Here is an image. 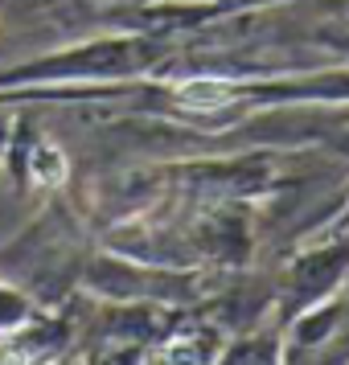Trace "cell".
I'll use <instances>...</instances> for the list:
<instances>
[{
	"mask_svg": "<svg viewBox=\"0 0 349 365\" xmlns=\"http://www.w3.org/2000/svg\"><path fill=\"white\" fill-rule=\"evenodd\" d=\"M181 99L185 103H193V107H218V103H226V86H218V83H185L181 86Z\"/></svg>",
	"mask_w": 349,
	"mask_h": 365,
	"instance_id": "cell-1",
	"label": "cell"
},
{
	"mask_svg": "<svg viewBox=\"0 0 349 365\" xmlns=\"http://www.w3.org/2000/svg\"><path fill=\"white\" fill-rule=\"evenodd\" d=\"M37 165H41L37 173H41L46 181H50V177H54V181L62 177V160H58V152H54V156H50V152H41V156H37Z\"/></svg>",
	"mask_w": 349,
	"mask_h": 365,
	"instance_id": "cell-2",
	"label": "cell"
}]
</instances>
